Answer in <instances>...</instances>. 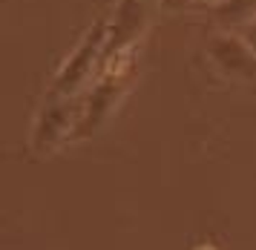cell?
I'll use <instances>...</instances> for the list:
<instances>
[{
	"instance_id": "cell-3",
	"label": "cell",
	"mask_w": 256,
	"mask_h": 250,
	"mask_svg": "<svg viewBox=\"0 0 256 250\" xmlns=\"http://www.w3.org/2000/svg\"><path fill=\"white\" fill-rule=\"evenodd\" d=\"M78 121H81V106L72 101V98L49 101L40 110V118H38L35 130H32V150H35L38 156L52 152L58 144L66 141V136L75 138Z\"/></svg>"
},
{
	"instance_id": "cell-5",
	"label": "cell",
	"mask_w": 256,
	"mask_h": 250,
	"mask_svg": "<svg viewBox=\"0 0 256 250\" xmlns=\"http://www.w3.org/2000/svg\"><path fill=\"white\" fill-rule=\"evenodd\" d=\"M147 23H150V9H147L144 0H121L116 14H112V23H106V44L101 64L116 55L130 52L132 44L144 34Z\"/></svg>"
},
{
	"instance_id": "cell-1",
	"label": "cell",
	"mask_w": 256,
	"mask_h": 250,
	"mask_svg": "<svg viewBox=\"0 0 256 250\" xmlns=\"http://www.w3.org/2000/svg\"><path fill=\"white\" fill-rule=\"evenodd\" d=\"M101 69H104V75L98 78V84L92 86V92L86 95V104L81 106V121H78V130H75V138L92 136L95 130H101L104 121L112 115L116 104L121 101V95H124V86H127L130 52L104 60Z\"/></svg>"
},
{
	"instance_id": "cell-6",
	"label": "cell",
	"mask_w": 256,
	"mask_h": 250,
	"mask_svg": "<svg viewBox=\"0 0 256 250\" xmlns=\"http://www.w3.org/2000/svg\"><path fill=\"white\" fill-rule=\"evenodd\" d=\"M210 14L224 32L248 29L256 20V0H219Z\"/></svg>"
},
{
	"instance_id": "cell-7",
	"label": "cell",
	"mask_w": 256,
	"mask_h": 250,
	"mask_svg": "<svg viewBox=\"0 0 256 250\" xmlns=\"http://www.w3.org/2000/svg\"><path fill=\"white\" fill-rule=\"evenodd\" d=\"M242 38H244V40H248V44H250V49H254V52H256V20L250 23L248 29H242Z\"/></svg>"
},
{
	"instance_id": "cell-4",
	"label": "cell",
	"mask_w": 256,
	"mask_h": 250,
	"mask_svg": "<svg viewBox=\"0 0 256 250\" xmlns=\"http://www.w3.org/2000/svg\"><path fill=\"white\" fill-rule=\"evenodd\" d=\"M208 58L213 66L219 69L224 78L244 80L254 84L256 80V52L242 34L233 32H216L208 38Z\"/></svg>"
},
{
	"instance_id": "cell-8",
	"label": "cell",
	"mask_w": 256,
	"mask_h": 250,
	"mask_svg": "<svg viewBox=\"0 0 256 250\" xmlns=\"http://www.w3.org/2000/svg\"><path fill=\"white\" fill-rule=\"evenodd\" d=\"M162 6H167V9H184L187 0H158Z\"/></svg>"
},
{
	"instance_id": "cell-2",
	"label": "cell",
	"mask_w": 256,
	"mask_h": 250,
	"mask_svg": "<svg viewBox=\"0 0 256 250\" xmlns=\"http://www.w3.org/2000/svg\"><path fill=\"white\" fill-rule=\"evenodd\" d=\"M104 44H106V23L98 20L86 32L81 46L70 55V60L58 69V75L52 78L49 86V101H60V98H75L84 90V84L90 80L95 69H101V58H104Z\"/></svg>"
}]
</instances>
